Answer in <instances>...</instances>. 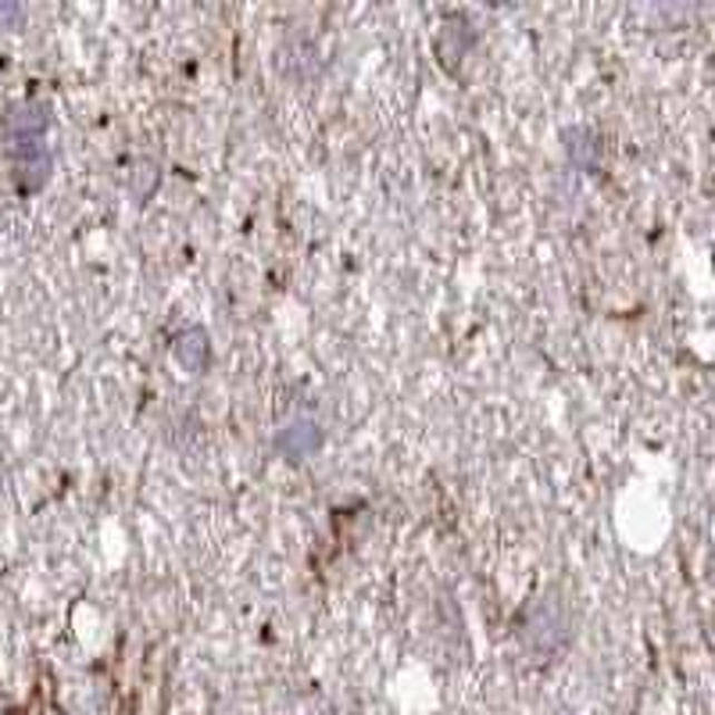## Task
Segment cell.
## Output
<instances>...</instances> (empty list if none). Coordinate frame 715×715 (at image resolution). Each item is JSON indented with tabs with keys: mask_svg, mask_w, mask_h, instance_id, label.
Masks as SVG:
<instances>
[{
	"mask_svg": "<svg viewBox=\"0 0 715 715\" xmlns=\"http://www.w3.org/2000/svg\"><path fill=\"white\" fill-rule=\"evenodd\" d=\"M47 115L40 105H26L11 115V144H14V165H19V183L26 190H37L50 176V150L43 144Z\"/></svg>",
	"mask_w": 715,
	"mask_h": 715,
	"instance_id": "cell-1",
	"label": "cell"
},
{
	"mask_svg": "<svg viewBox=\"0 0 715 715\" xmlns=\"http://www.w3.org/2000/svg\"><path fill=\"white\" fill-rule=\"evenodd\" d=\"M319 425L315 422H291V425H283V433L276 437V448L286 454V458H294V462H301V458H308L315 448H319Z\"/></svg>",
	"mask_w": 715,
	"mask_h": 715,
	"instance_id": "cell-2",
	"label": "cell"
},
{
	"mask_svg": "<svg viewBox=\"0 0 715 715\" xmlns=\"http://www.w3.org/2000/svg\"><path fill=\"white\" fill-rule=\"evenodd\" d=\"M204 333L200 330H183L179 336H176V354H179V362L186 365V369H200L204 365Z\"/></svg>",
	"mask_w": 715,
	"mask_h": 715,
	"instance_id": "cell-3",
	"label": "cell"
},
{
	"mask_svg": "<svg viewBox=\"0 0 715 715\" xmlns=\"http://www.w3.org/2000/svg\"><path fill=\"white\" fill-rule=\"evenodd\" d=\"M594 144H590V136H584V133H572L569 136V155L580 161V165H587V150H590Z\"/></svg>",
	"mask_w": 715,
	"mask_h": 715,
	"instance_id": "cell-4",
	"label": "cell"
}]
</instances>
